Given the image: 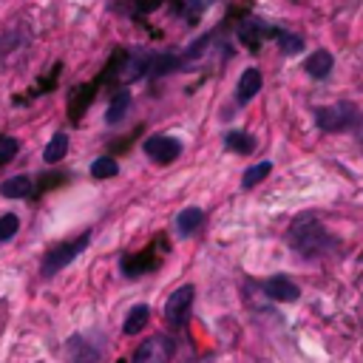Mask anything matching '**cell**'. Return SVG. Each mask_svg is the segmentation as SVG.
Returning <instances> with one entry per match:
<instances>
[{"mask_svg": "<svg viewBox=\"0 0 363 363\" xmlns=\"http://www.w3.org/2000/svg\"><path fill=\"white\" fill-rule=\"evenodd\" d=\"M286 241L289 247L303 255V258H318L323 255L329 247H332V235L326 233V227L315 218V216H301L289 224V233H286Z\"/></svg>", "mask_w": 363, "mask_h": 363, "instance_id": "cell-1", "label": "cell"}, {"mask_svg": "<svg viewBox=\"0 0 363 363\" xmlns=\"http://www.w3.org/2000/svg\"><path fill=\"white\" fill-rule=\"evenodd\" d=\"M315 125L326 133H340V130H352L354 125H360V111L352 102H335V105H320L315 108Z\"/></svg>", "mask_w": 363, "mask_h": 363, "instance_id": "cell-2", "label": "cell"}, {"mask_svg": "<svg viewBox=\"0 0 363 363\" xmlns=\"http://www.w3.org/2000/svg\"><path fill=\"white\" fill-rule=\"evenodd\" d=\"M91 244V230H85V233H79L77 238H71V241H62V244H57V247H51L45 255H43V275L45 278H51V275H57L62 267H68L85 247Z\"/></svg>", "mask_w": 363, "mask_h": 363, "instance_id": "cell-3", "label": "cell"}, {"mask_svg": "<svg viewBox=\"0 0 363 363\" xmlns=\"http://www.w3.org/2000/svg\"><path fill=\"white\" fill-rule=\"evenodd\" d=\"M173 352H176L173 337H167V335H150L147 340H142L136 346L130 363H170Z\"/></svg>", "mask_w": 363, "mask_h": 363, "instance_id": "cell-4", "label": "cell"}, {"mask_svg": "<svg viewBox=\"0 0 363 363\" xmlns=\"http://www.w3.org/2000/svg\"><path fill=\"white\" fill-rule=\"evenodd\" d=\"M145 156L153 159L156 164H170L179 159L182 153V142L176 136H167V133H156V136H147L145 145H142Z\"/></svg>", "mask_w": 363, "mask_h": 363, "instance_id": "cell-5", "label": "cell"}, {"mask_svg": "<svg viewBox=\"0 0 363 363\" xmlns=\"http://www.w3.org/2000/svg\"><path fill=\"white\" fill-rule=\"evenodd\" d=\"M193 295H196L193 284H182L179 289H173V295H170L167 303H164V318H167V323H173V326L187 323L190 306H193Z\"/></svg>", "mask_w": 363, "mask_h": 363, "instance_id": "cell-6", "label": "cell"}, {"mask_svg": "<svg viewBox=\"0 0 363 363\" xmlns=\"http://www.w3.org/2000/svg\"><path fill=\"white\" fill-rule=\"evenodd\" d=\"M275 31H278V26H269V23H264V20H258V17H250V20H244L241 26H238V43L241 45H247L250 51H258V45L267 40V37H275Z\"/></svg>", "mask_w": 363, "mask_h": 363, "instance_id": "cell-7", "label": "cell"}, {"mask_svg": "<svg viewBox=\"0 0 363 363\" xmlns=\"http://www.w3.org/2000/svg\"><path fill=\"white\" fill-rule=\"evenodd\" d=\"M159 264H162L159 255L153 252V247H147V250H142V252L122 255L119 269H122V275H128V278H139V275H145V272H153Z\"/></svg>", "mask_w": 363, "mask_h": 363, "instance_id": "cell-8", "label": "cell"}, {"mask_svg": "<svg viewBox=\"0 0 363 363\" xmlns=\"http://www.w3.org/2000/svg\"><path fill=\"white\" fill-rule=\"evenodd\" d=\"M264 292H267L272 301H281V303H292V301H298V295H301L298 284H292L286 275H272V278H267V281H264Z\"/></svg>", "mask_w": 363, "mask_h": 363, "instance_id": "cell-9", "label": "cell"}, {"mask_svg": "<svg viewBox=\"0 0 363 363\" xmlns=\"http://www.w3.org/2000/svg\"><path fill=\"white\" fill-rule=\"evenodd\" d=\"M332 65H335V57H332L326 48H318V51H312V54L306 57L303 71H306L312 79H326V77L332 74Z\"/></svg>", "mask_w": 363, "mask_h": 363, "instance_id": "cell-10", "label": "cell"}, {"mask_svg": "<svg viewBox=\"0 0 363 363\" xmlns=\"http://www.w3.org/2000/svg\"><path fill=\"white\" fill-rule=\"evenodd\" d=\"M258 91H261V71H258V68H244L241 77H238V85H235V99L244 105V102H250Z\"/></svg>", "mask_w": 363, "mask_h": 363, "instance_id": "cell-11", "label": "cell"}, {"mask_svg": "<svg viewBox=\"0 0 363 363\" xmlns=\"http://www.w3.org/2000/svg\"><path fill=\"white\" fill-rule=\"evenodd\" d=\"M0 196H6V199H28V196H34V179L26 176V173L11 176V179H6L0 184Z\"/></svg>", "mask_w": 363, "mask_h": 363, "instance_id": "cell-12", "label": "cell"}, {"mask_svg": "<svg viewBox=\"0 0 363 363\" xmlns=\"http://www.w3.org/2000/svg\"><path fill=\"white\" fill-rule=\"evenodd\" d=\"M201 224H204V210H201V207H184V210L176 216V233H179L182 238L193 235Z\"/></svg>", "mask_w": 363, "mask_h": 363, "instance_id": "cell-13", "label": "cell"}, {"mask_svg": "<svg viewBox=\"0 0 363 363\" xmlns=\"http://www.w3.org/2000/svg\"><path fill=\"white\" fill-rule=\"evenodd\" d=\"M99 360V352L94 346H88L79 335H74L68 340V363H96Z\"/></svg>", "mask_w": 363, "mask_h": 363, "instance_id": "cell-14", "label": "cell"}, {"mask_svg": "<svg viewBox=\"0 0 363 363\" xmlns=\"http://www.w3.org/2000/svg\"><path fill=\"white\" fill-rule=\"evenodd\" d=\"M128 108H130V91H125V88H119V91L113 94V99H111V105H108V113H105V122H108V125H119V122L125 119V113H128Z\"/></svg>", "mask_w": 363, "mask_h": 363, "instance_id": "cell-15", "label": "cell"}, {"mask_svg": "<svg viewBox=\"0 0 363 363\" xmlns=\"http://www.w3.org/2000/svg\"><path fill=\"white\" fill-rule=\"evenodd\" d=\"M224 147L233 150V153L250 156V153L255 150V139H252L247 130H227V133H224Z\"/></svg>", "mask_w": 363, "mask_h": 363, "instance_id": "cell-16", "label": "cell"}, {"mask_svg": "<svg viewBox=\"0 0 363 363\" xmlns=\"http://www.w3.org/2000/svg\"><path fill=\"white\" fill-rule=\"evenodd\" d=\"M65 153H68V136H65V133H54V136L48 139L45 150H43V159H45L48 164H57L60 159H65Z\"/></svg>", "mask_w": 363, "mask_h": 363, "instance_id": "cell-17", "label": "cell"}, {"mask_svg": "<svg viewBox=\"0 0 363 363\" xmlns=\"http://www.w3.org/2000/svg\"><path fill=\"white\" fill-rule=\"evenodd\" d=\"M147 318H150V309H147L145 303H136V306H133V309L128 312L125 323H122L125 335H136L139 329H145V326H147Z\"/></svg>", "mask_w": 363, "mask_h": 363, "instance_id": "cell-18", "label": "cell"}, {"mask_svg": "<svg viewBox=\"0 0 363 363\" xmlns=\"http://www.w3.org/2000/svg\"><path fill=\"white\" fill-rule=\"evenodd\" d=\"M275 43H278V48L284 51V54H298V51H303V40L298 37V34H292V31H286V28H278L275 31V37H272Z\"/></svg>", "mask_w": 363, "mask_h": 363, "instance_id": "cell-19", "label": "cell"}, {"mask_svg": "<svg viewBox=\"0 0 363 363\" xmlns=\"http://www.w3.org/2000/svg\"><path fill=\"white\" fill-rule=\"evenodd\" d=\"M269 170H272V162H258V164H250L247 170H244V176H241V187H255L258 182H264L267 176H269Z\"/></svg>", "mask_w": 363, "mask_h": 363, "instance_id": "cell-20", "label": "cell"}, {"mask_svg": "<svg viewBox=\"0 0 363 363\" xmlns=\"http://www.w3.org/2000/svg\"><path fill=\"white\" fill-rule=\"evenodd\" d=\"M116 173H119V164L111 156H99V159L91 162V176L94 179H113Z\"/></svg>", "mask_w": 363, "mask_h": 363, "instance_id": "cell-21", "label": "cell"}, {"mask_svg": "<svg viewBox=\"0 0 363 363\" xmlns=\"http://www.w3.org/2000/svg\"><path fill=\"white\" fill-rule=\"evenodd\" d=\"M28 40V34L23 31V28H17V31H9V34H3L0 37V57L6 54V51H14V48H20L23 43Z\"/></svg>", "mask_w": 363, "mask_h": 363, "instance_id": "cell-22", "label": "cell"}, {"mask_svg": "<svg viewBox=\"0 0 363 363\" xmlns=\"http://www.w3.org/2000/svg\"><path fill=\"white\" fill-rule=\"evenodd\" d=\"M17 230H20V218L14 213H3L0 216V244L9 241V238H14Z\"/></svg>", "mask_w": 363, "mask_h": 363, "instance_id": "cell-23", "label": "cell"}, {"mask_svg": "<svg viewBox=\"0 0 363 363\" xmlns=\"http://www.w3.org/2000/svg\"><path fill=\"white\" fill-rule=\"evenodd\" d=\"M17 150H20V142L14 136H0V164L11 162L17 156Z\"/></svg>", "mask_w": 363, "mask_h": 363, "instance_id": "cell-24", "label": "cell"}, {"mask_svg": "<svg viewBox=\"0 0 363 363\" xmlns=\"http://www.w3.org/2000/svg\"><path fill=\"white\" fill-rule=\"evenodd\" d=\"M204 9H207V3H204V0H187V3H184V17H187V23H190V26H196Z\"/></svg>", "mask_w": 363, "mask_h": 363, "instance_id": "cell-25", "label": "cell"}, {"mask_svg": "<svg viewBox=\"0 0 363 363\" xmlns=\"http://www.w3.org/2000/svg\"><path fill=\"white\" fill-rule=\"evenodd\" d=\"M159 3L162 0H136V9L139 11H153V9H159Z\"/></svg>", "mask_w": 363, "mask_h": 363, "instance_id": "cell-26", "label": "cell"}, {"mask_svg": "<svg viewBox=\"0 0 363 363\" xmlns=\"http://www.w3.org/2000/svg\"><path fill=\"white\" fill-rule=\"evenodd\" d=\"M193 363H210V360H193Z\"/></svg>", "mask_w": 363, "mask_h": 363, "instance_id": "cell-27", "label": "cell"}, {"mask_svg": "<svg viewBox=\"0 0 363 363\" xmlns=\"http://www.w3.org/2000/svg\"><path fill=\"white\" fill-rule=\"evenodd\" d=\"M116 363H125V360H116Z\"/></svg>", "mask_w": 363, "mask_h": 363, "instance_id": "cell-28", "label": "cell"}, {"mask_svg": "<svg viewBox=\"0 0 363 363\" xmlns=\"http://www.w3.org/2000/svg\"><path fill=\"white\" fill-rule=\"evenodd\" d=\"M360 139H363V130H360Z\"/></svg>", "mask_w": 363, "mask_h": 363, "instance_id": "cell-29", "label": "cell"}]
</instances>
